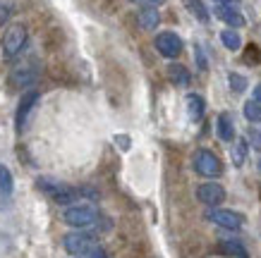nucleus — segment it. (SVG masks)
I'll return each mask as SVG.
<instances>
[{"mask_svg": "<svg viewBox=\"0 0 261 258\" xmlns=\"http://www.w3.org/2000/svg\"><path fill=\"white\" fill-rule=\"evenodd\" d=\"M36 184H39V189L48 196V198H53V201H56V204H60V206H72V201L80 196L72 187L63 184V182L50 180V177H39V182H36Z\"/></svg>", "mask_w": 261, "mask_h": 258, "instance_id": "obj_1", "label": "nucleus"}, {"mask_svg": "<svg viewBox=\"0 0 261 258\" xmlns=\"http://www.w3.org/2000/svg\"><path fill=\"white\" fill-rule=\"evenodd\" d=\"M63 220L70 227L84 230V227H91L96 220H98V213H96V208H91V206H84V204H82V206H70V208H65Z\"/></svg>", "mask_w": 261, "mask_h": 258, "instance_id": "obj_2", "label": "nucleus"}, {"mask_svg": "<svg viewBox=\"0 0 261 258\" xmlns=\"http://www.w3.org/2000/svg\"><path fill=\"white\" fill-rule=\"evenodd\" d=\"M194 170H197L201 177L216 180V177H221L223 165H221V160H218V156H216V153L201 149V151H197V153H194Z\"/></svg>", "mask_w": 261, "mask_h": 258, "instance_id": "obj_3", "label": "nucleus"}, {"mask_svg": "<svg viewBox=\"0 0 261 258\" xmlns=\"http://www.w3.org/2000/svg\"><path fill=\"white\" fill-rule=\"evenodd\" d=\"M63 246L72 256H84V253H91V249L96 244H94V237L89 232H70V235H65Z\"/></svg>", "mask_w": 261, "mask_h": 258, "instance_id": "obj_4", "label": "nucleus"}, {"mask_svg": "<svg viewBox=\"0 0 261 258\" xmlns=\"http://www.w3.org/2000/svg\"><path fill=\"white\" fill-rule=\"evenodd\" d=\"M27 43V26L24 24H10L3 34V50L5 55H17Z\"/></svg>", "mask_w": 261, "mask_h": 258, "instance_id": "obj_5", "label": "nucleus"}, {"mask_svg": "<svg viewBox=\"0 0 261 258\" xmlns=\"http://www.w3.org/2000/svg\"><path fill=\"white\" fill-rule=\"evenodd\" d=\"M208 220L214 225L223 227V230H232V232H238L240 227L245 225V218L235 211H228V208H214V211L208 213Z\"/></svg>", "mask_w": 261, "mask_h": 258, "instance_id": "obj_6", "label": "nucleus"}, {"mask_svg": "<svg viewBox=\"0 0 261 258\" xmlns=\"http://www.w3.org/2000/svg\"><path fill=\"white\" fill-rule=\"evenodd\" d=\"M41 101V94L39 91H27V94L19 98V105H17V115H15V127L22 132L24 125H27V120H29V115L34 112V108L39 105Z\"/></svg>", "mask_w": 261, "mask_h": 258, "instance_id": "obj_7", "label": "nucleus"}, {"mask_svg": "<svg viewBox=\"0 0 261 258\" xmlns=\"http://www.w3.org/2000/svg\"><path fill=\"white\" fill-rule=\"evenodd\" d=\"M156 50H159L163 58H177L182 53V39L173 32H161L156 36Z\"/></svg>", "mask_w": 261, "mask_h": 258, "instance_id": "obj_8", "label": "nucleus"}, {"mask_svg": "<svg viewBox=\"0 0 261 258\" xmlns=\"http://www.w3.org/2000/svg\"><path fill=\"white\" fill-rule=\"evenodd\" d=\"M197 198L206 206H221L225 201V189L218 182H206L197 189Z\"/></svg>", "mask_w": 261, "mask_h": 258, "instance_id": "obj_9", "label": "nucleus"}, {"mask_svg": "<svg viewBox=\"0 0 261 258\" xmlns=\"http://www.w3.org/2000/svg\"><path fill=\"white\" fill-rule=\"evenodd\" d=\"M214 12H216V17H218L221 22L228 24L230 29H240V26H245V17H242V12H240L235 5H223V3H218Z\"/></svg>", "mask_w": 261, "mask_h": 258, "instance_id": "obj_10", "label": "nucleus"}, {"mask_svg": "<svg viewBox=\"0 0 261 258\" xmlns=\"http://www.w3.org/2000/svg\"><path fill=\"white\" fill-rule=\"evenodd\" d=\"M216 132H218V139L223 141H232L235 139V125H232V118L228 112H221L218 120H216Z\"/></svg>", "mask_w": 261, "mask_h": 258, "instance_id": "obj_11", "label": "nucleus"}, {"mask_svg": "<svg viewBox=\"0 0 261 258\" xmlns=\"http://www.w3.org/2000/svg\"><path fill=\"white\" fill-rule=\"evenodd\" d=\"M161 22V15L156 8H142L139 10V24H142V29H146V32H153L156 26H159Z\"/></svg>", "mask_w": 261, "mask_h": 258, "instance_id": "obj_12", "label": "nucleus"}, {"mask_svg": "<svg viewBox=\"0 0 261 258\" xmlns=\"http://www.w3.org/2000/svg\"><path fill=\"white\" fill-rule=\"evenodd\" d=\"M204 108H206V103L201 96H197V94L187 96V110H190V118L194 120V122L204 118Z\"/></svg>", "mask_w": 261, "mask_h": 258, "instance_id": "obj_13", "label": "nucleus"}, {"mask_svg": "<svg viewBox=\"0 0 261 258\" xmlns=\"http://www.w3.org/2000/svg\"><path fill=\"white\" fill-rule=\"evenodd\" d=\"M168 77H170V81H173L175 86L190 84V72H187V67H182V65H170V67H168Z\"/></svg>", "mask_w": 261, "mask_h": 258, "instance_id": "obj_14", "label": "nucleus"}, {"mask_svg": "<svg viewBox=\"0 0 261 258\" xmlns=\"http://www.w3.org/2000/svg\"><path fill=\"white\" fill-rule=\"evenodd\" d=\"M12 189H15V180H12V172H10L8 165H0V194L12 196Z\"/></svg>", "mask_w": 261, "mask_h": 258, "instance_id": "obj_15", "label": "nucleus"}, {"mask_svg": "<svg viewBox=\"0 0 261 258\" xmlns=\"http://www.w3.org/2000/svg\"><path fill=\"white\" fill-rule=\"evenodd\" d=\"M221 249L228 253V256H235V258H249V253H247V249L242 246L240 242H235V239H228V242H221Z\"/></svg>", "mask_w": 261, "mask_h": 258, "instance_id": "obj_16", "label": "nucleus"}, {"mask_svg": "<svg viewBox=\"0 0 261 258\" xmlns=\"http://www.w3.org/2000/svg\"><path fill=\"white\" fill-rule=\"evenodd\" d=\"M221 41L228 50H240V46H242V39H240V34L235 32V29H225V32H221Z\"/></svg>", "mask_w": 261, "mask_h": 258, "instance_id": "obj_17", "label": "nucleus"}, {"mask_svg": "<svg viewBox=\"0 0 261 258\" xmlns=\"http://www.w3.org/2000/svg\"><path fill=\"white\" fill-rule=\"evenodd\" d=\"M245 118L249 122H261V103L259 101H247L245 103Z\"/></svg>", "mask_w": 261, "mask_h": 258, "instance_id": "obj_18", "label": "nucleus"}, {"mask_svg": "<svg viewBox=\"0 0 261 258\" xmlns=\"http://www.w3.org/2000/svg\"><path fill=\"white\" fill-rule=\"evenodd\" d=\"M187 5H190L192 15L197 17L199 22H208V10H206V5L201 0H187Z\"/></svg>", "mask_w": 261, "mask_h": 258, "instance_id": "obj_19", "label": "nucleus"}, {"mask_svg": "<svg viewBox=\"0 0 261 258\" xmlns=\"http://www.w3.org/2000/svg\"><path fill=\"white\" fill-rule=\"evenodd\" d=\"M228 84H230V89H232L235 94H242V91H247V79L242 77V74L230 72V74H228Z\"/></svg>", "mask_w": 261, "mask_h": 258, "instance_id": "obj_20", "label": "nucleus"}, {"mask_svg": "<svg viewBox=\"0 0 261 258\" xmlns=\"http://www.w3.org/2000/svg\"><path fill=\"white\" fill-rule=\"evenodd\" d=\"M245 156H247V141L240 139L238 144H235V149H232V163L240 167V165L245 163Z\"/></svg>", "mask_w": 261, "mask_h": 258, "instance_id": "obj_21", "label": "nucleus"}, {"mask_svg": "<svg viewBox=\"0 0 261 258\" xmlns=\"http://www.w3.org/2000/svg\"><path fill=\"white\" fill-rule=\"evenodd\" d=\"M249 141H252V149L254 151H261V132L252 129V132H249Z\"/></svg>", "mask_w": 261, "mask_h": 258, "instance_id": "obj_22", "label": "nucleus"}, {"mask_svg": "<svg viewBox=\"0 0 261 258\" xmlns=\"http://www.w3.org/2000/svg\"><path fill=\"white\" fill-rule=\"evenodd\" d=\"M10 19V8H5V5H0V24H5Z\"/></svg>", "mask_w": 261, "mask_h": 258, "instance_id": "obj_23", "label": "nucleus"}, {"mask_svg": "<svg viewBox=\"0 0 261 258\" xmlns=\"http://www.w3.org/2000/svg\"><path fill=\"white\" fill-rule=\"evenodd\" d=\"M89 258H106V251L98 249V246H94V249H91V253H89Z\"/></svg>", "mask_w": 261, "mask_h": 258, "instance_id": "obj_24", "label": "nucleus"}, {"mask_svg": "<svg viewBox=\"0 0 261 258\" xmlns=\"http://www.w3.org/2000/svg\"><path fill=\"white\" fill-rule=\"evenodd\" d=\"M115 144H120V146H122V151L129 149V139H127V136H115Z\"/></svg>", "mask_w": 261, "mask_h": 258, "instance_id": "obj_25", "label": "nucleus"}, {"mask_svg": "<svg viewBox=\"0 0 261 258\" xmlns=\"http://www.w3.org/2000/svg\"><path fill=\"white\" fill-rule=\"evenodd\" d=\"M197 63H199V67H201V70L206 67V60H204V55H201V48H199V46H197Z\"/></svg>", "mask_w": 261, "mask_h": 258, "instance_id": "obj_26", "label": "nucleus"}, {"mask_svg": "<svg viewBox=\"0 0 261 258\" xmlns=\"http://www.w3.org/2000/svg\"><path fill=\"white\" fill-rule=\"evenodd\" d=\"M254 101L261 103V84H256V89H254Z\"/></svg>", "mask_w": 261, "mask_h": 258, "instance_id": "obj_27", "label": "nucleus"}, {"mask_svg": "<svg viewBox=\"0 0 261 258\" xmlns=\"http://www.w3.org/2000/svg\"><path fill=\"white\" fill-rule=\"evenodd\" d=\"M146 3H149L151 8H156V5H163V3H166V0H146Z\"/></svg>", "mask_w": 261, "mask_h": 258, "instance_id": "obj_28", "label": "nucleus"}, {"mask_svg": "<svg viewBox=\"0 0 261 258\" xmlns=\"http://www.w3.org/2000/svg\"><path fill=\"white\" fill-rule=\"evenodd\" d=\"M216 3H223V5H238L240 0H216Z\"/></svg>", "mask_w": 261, "mask_h": 258, "instance_id": "obj_29", "label": "nucleus"}, {"mask_svg": "<svg viewBox=\"0 0 261 258\" xmlns=\"http://www.w3.org/2000/svg\"><path fill=\"white\" fill-rule=\"evenodd\" d=\"M129 3H137V0H129Z\"/></svg>", "mask_w": 261, "mask_h": 258, "instance_id": "obj_30", "label": "nucleus"}]
</instances>
